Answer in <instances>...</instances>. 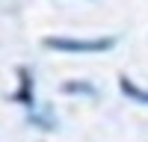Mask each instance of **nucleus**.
<instances>
[{
	"label": "nucleus",
	"instance_id": "2",
	"mask_svg": "<svg viewBox=\"0 0 148 142\" xmlns=\"http://www.w3.org/2000/svg\"><path fill=\"white\" fill-rule=\"evenodd\" d=\"M18 77H21V89L15 92V95H12V98H15V101H21L24 106H33V92H30V71L27 68H18Z\"/></svg>",
	"mask_w": 148,
	"mask_h": 142
},
{
	"label": "nucleus",
	"instance_id": "3",
	"mask_svg": "<svg viewBox=\"0 0 148 142\" xmlns=\"http://www.w3.org/2000/svg\"><path fill=\"white\" fill-rule=\"evenodd\" d=\"M119 89L127 95V98H133V101H139V104H148V92L145 89H139L133 80H127V77H121L119 80Z\"/></svg>",
	"mask_w": 148,
	"mask_h": 142
},
{
	"label": "nucleus",
	"instance_id": "1",
	"mask_svg": "<svg viewBox=\"0 0 148 142\" xmlns=\"http://www.w3.org/2000/svg\"><path fill=\"white\" fill-rule=\"evenodd\" d=\"M113 39H62V36H47L45 47H53V51H71V53H95V51H107L113 47Z\"/></svg>",
	"mask_w": 148,
	"mask_h": 142
},
{
	"label": "nucleus",
	"instance_id": "4",
	"mask_svg": "<svg viewBox=\"0 0 148 142\" xmlns=\"http://www.w3.org/2000/svg\"><path fill=\"white\" fill-rule=\"evenodd\" d=\"M62 92H83V95H95V89L89 86V83H65Z\"/></svg>",
	"mask_w": 148,
	"mask_h": 142
}]
</instances>
